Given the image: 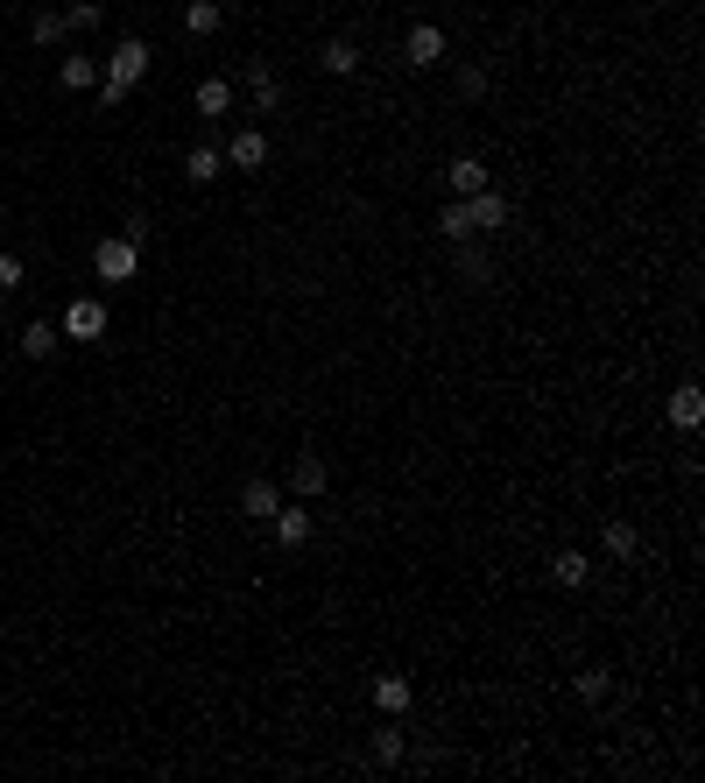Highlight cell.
<instances>
[{"mask_svg":"<svg viewBox=\"0 0 705 783\" xmlns=\"http://www.w3.org/2000/svg\"><path fill=\"white\" fill-rule=\"evenodd\" d=\"M148 64H156V50H148L142 36H120V43H113V57L99 64V79H113V85H127V93H134V85L148 79Z\"/></svg>","mask_w":705,"mask_h":783,"instance_id":"6da1fadb","label":"cell"},{"mask_svg":"<svg viewBox=\"0 0 705 783\" xmlns=\"http://www.w3.org/2000/svg\"><path fill=\"white\" fill-rule=\"evenodd\" d=\"M93 268H99V282H134L142 248H134L127 233H107V240H93Z\"/></svg>","mask_w":705,"mask_h":783,"instance_id":"7a4b0ae2","label":"cell"},{"mask_svg":"<svg viewBox=\"0 0 705 783\" xmlns=\"http://www.w3.org/2000/svg\"><path fill=\"white\" fill-rule=\"evenodd\" d=\"M445 57H452V43H445L438 22H416L410 36H402V64H410V71H438Z\"/></svg>","mask_w":705,"mask_h":783,"instance_id":"3957f363","label":"cell"},{"mask_svg":"<svg viewBox=\"0 0 705 783\" xmlns=\"http://www.w3.org/2000/svg\"><path fill=\"white\" fill-rule=\"evenodd\" d=\"M57 333L64 339H107V304H99V297H71L64 304V318H57Z\"/></svg>","mask_w":705,"mask_h":783,"instance_id":"277c9868","label":"cell"},{"mask_svg":"<svg viewBox=\"0 0 705 783\" xmlns=\"http://www.w3.org/2000/svg\"><path fill=\"white\" fill-rule=\"evenodd\" d=\"M410 706H416V685H410L402 671H381V677H374V713H381V720H402Z\"/></svg>","mask_w":705,"mask_h":783,"instance_id":"5b68a950","label":"cell"},{"mask_svg":"<svg viewBox=\"0 0 705 783\" xmlns=\"http://www.w3.org/2000/svg\"><path fill=\"white\" fill-rule=\"evenodd\" d=\"M325 487H332V466H325L318 451H296V466H290V494H296V502H318Z\"/></svg>","mask_w":705,"mask_h":783,"instance_id":"8992f818","label":"cell"},{"mask_svg":"<svg viewBox=\"0 0 705 783\" xmlns=\"http://www.w3.org/2000/svg\"><path fill=\"white\" fill-rule=\"evenodd\" d=\"M494 184V170L479 156H452L445 162V191H452V198H473V191H487Z\"/></svg>","mask_w":705,"mask_h":783,"instance_id":"52a82bcc","label":"cell"},{"mask_svg":"<svg viewBox=\"0 0 705 783\" xmlns=\"http://www.w3.org/2000/svg\"><path fill=\"white\" fill-rule=\"evenodd\" d=\"M268 530H276V544H282V551H304L318 522H311V508H290V502H282L276 516H268Z\"/></svg>","mask_w":705,"mask_h":783,"instance_id":"ba28073f","label":"cell"},{"mask_svg":"<svg viewBox=\"0 0 705 783\" xmlns=\"http://www.w3.org/2000/svg\"><path fill=\"white\" fill-rule=\"evenodd\" d=\"M459 205H466V219H473V233H501V226H508V198H501V191H473V198H459Z\"/></svg>","mask_w":705,"mask_h":783,"instance_id":"9c48e42d","label":"cell"},{"mask_svg":"<svg viewBox=\"0 0 705 783\" xmlns=\"http://www.w3.org/2000/svg\"><path fill=\"white\" fill-rule=\"evenodd\" d=\"M240 85H247L254 113H276V107H282V79H276L268 64H240Z\"/></svg>","mask_w":705,"mask_h":783,"instance_id":"30bf717a","label":"cell"},{"mask_svg":"<svg viewBox=\"0 0 705 783\" xmlns=\"http://www.w3.org/2000/svg\"><path fill=\"white\" fill-rule=\"evenodd\" d=\"M227 170H268V134L262 128H240L227 142Z\"/></svg>","mask_w":705,"mask_h":783,"instance_id":"8fae6325","label":"cell"},{"mask_svg":"<svg viewBox=\"0 0 705 783\" xmlns=\"http://www.w3.org/2000/svg\"><path fill=\"white\" fill-rule=\"evenodd\" d=\"M57 85H64V93H93V85H99V57L93 50L57 57Z\"/></svg>","mask_w":705,"mask_h":783,"instance_id":"7c38bea8","label":"cell"},{"mask_svg":"<svg viewBox=\"0 0 705 783\" xmlns=\"http://www.w3.org/2000/svg\"><path fill=\"white\" fill-rule=\"evenodd\" d=\"M276 508H282V487H276V480H262V473H254L247 487H240V516H247V522H268Z\"/></svg>","mask_w":705,"mask_h":783,"instance_id":"4fadbf2b","label":"cell"},{"mask_svg":"<svg viewBox=\"0 0 705 783\" xmlns=\"http://www.w3.org/2000/svg\"><path fill=\"white\" fill-rule=\"evenodd\" d=\"M452 268H459V282H473V290H487V282H494V254L487 248H473V240H452Z\"/></svg>","mask_w":705,"mask_h":783,"instance_id":"5bb4252c","label":"cell"},{"mask_svg":"<svg viewBox=\"0 0 705 783\" xmlns=\"http://www.w3.org/2000/svg\"><path fill=\"white\" fill-rule=\"evenodd\" d=\"M670 424H678V431H698V424H705V388H698V382H678V388H670Z\"/></svg>","mask_w":705,"mask_h":783,"instance_id":"9a60e30c","label":"cell"},{"mask_svg":"<svg viewBox=\"0 0 705 783\" xmlns=\"http://www.w3.org/2000/svg\"><path fill=\"white\" fill-rule=\"evenodd\" d=\"M191 107H198L205 120H227V113H233V79H198Z\"/></svg>","mask_w":705,"mask_h":783,"instance_id":"2e32d148","label":"cell"},{"mask_svg":"<svg viewBox=\"0 0 705 783\" xmlns=\"http://www.w3.org/2000/svg\"><path fill=\"white\" fill-rule=\"evenodd\" d=\"M219 170H227V148H219V142H198V148H184V177H191V184H212Z\"/></svg>","mask_w":705,"mask_h":783,"instance_id":"e0dca14e","label":"cell"},{"mask_svg":"<svg viewBox=\"0 0 705 783\" xmlns=\"http://www.w3.org/2000/svg\"><path fill=\"white\" fill-rule=\"evenodd\" d=\"M599 551H607L613 565H628L642 551V537H635V522H599Z\"/></svg>","mask_w":705,"mask_h":783,"instance_id":"ac0fdd59","label":"cell"},{"mask_svg":"<svg viewBox=\"0 0 705 783\" xmlns=\"http://www.w3.org/2000/svg\"><path fill=\"white\" fill-rule=\"evenodd\" d=\"M402 756H410V734H402V720H381V734H374V762H381V770H402Z\"/></svg>","mask_w":705,"mask_h":783,"instance_id":"d6986e66","label":"cell"},{"mask_svg":"<svg viewBox=\"0 0 705 783\" xmlns=\"http://www.w3.org/2000/svg\"><path fill=\"white\" fill-rule=\"evenodd\" d=\"M57 346H64V333H57L50 318H28V325H22V360H50Z\"/></svg>","mask_w":705,"mask_h":783,"instance_id":"ffe728a7","label":"cell"},{"mask_svg":"<svg viewBox=\"0 0 705 783\" xmlns=\"http://www.w3.org/2000/svg\"><path fill=\"white\" fill-rule=\"evenodd\" d=\"M550 579H558L564 593H579V586L593 579V558H586V551H558V558H550Z\"/></svg>","mask_w":705,"mask_h":783,"instance_id":"44dd1931","label":"cell"},{"mask_svg":"<svg viewBox=\"0 0 705 783\" xmlns=\"http://www.w3.org/2000/svg\"><path fill=\"white\" fill-rule=\"evenodd\" d=\"M28 36H36V50H57V43L71 36V22H64V8H36V22H28Z\"/></svg>","mask_w":705,"mask_h":783,"instance_id":"7402d4cb","label":"cell"},{"mask_svg":"<svg viewBox=\"0 0 705 783\" xmlns=\"http://www.w3.org/2000/svg\"><path fill=\"white\" fill-rule=\"evenodd\" d=\"M219 22H227V8H219V0H184V36H212Z\"/></svg>","mask_w":705,"mask_h":783,"instance_id":"603a6c76","label":"cell"},{"mask_svg":"<svg viewBox=\"0 0 705 783\" xmlns=\"http://www.w3.org/2000/svg\"><path fill=\"white\" fill-rule=\"evenodd\" d=\"M572 691H579V699H586V706H607V699H613V677L599 671V664H586V671L572 677Z\"/></svg>","mask_w":705,"mask_h":783,"instance_id":"cb8c5ba5","label":"cell"},{"mask_svg":"<svg viewBox=\"0 0 705 783\" xmlns=\"http://www.w3.org/2000/svg\"><path fill=\"white\" fill-rule=\"evenodd\" d=\"M325 71H332V79H353V71H360V50H353L347 36H332V43H325Z\"/></svg>","mask_w":705,"mask_h":783,"instance_id":"d4e9b609","label":"cell"},{"mask_svg":"<svg viewBox=\"0 0 705 783\" xmlns=\"http://www.w3.org/2000/svg\"><path fill=\"white\" fill-rule=\"evenodd\" d=\"M438 233H445V240H473V219H466V205H459V198L438 205Z\"/></svg>","mask_w":705,"mask_h":783,"instance_id":"484cf974","label":"cell"},{"mask_svg":"<svg viewBox=\"0 0 705 783\" xmlns=\"http://www.w3.org/2000/svg\"><path fill=\"white\" fill-rule=\"evenodd\" d=\"M459 99H487V71H479V64H459Z\"/></svg>","mask_w":705,"mask_h":783,"instance_id":"4316f807","label":"cell"},{"mask_svg":"<svg viewBox=\"0 0 705 783\" xmlns=\"http://www.w3.org/2000/svg\"><path fill=\"white\" fill-rule=\"evenodd\" d=\"M99 14H107L99 0H71V8H64V22H71V28H99Z\"/></svg>","mask_w":705,"mask_h":783,"instance_id":"83f0119b","label":"cell"},{"mask_svg":"<svg viewBox=\"0 0 705 783\" xmlns=\"http://www.w3.org/2000/svg\"><path fill=\"white\" fill-rule=\"evenodd\" d=\"M28 282V268H22V254H0V290H22Z\"/></svg>","mask_w":705,"mask_h":783,"instance_id":"f1b7e54d","label":"cell"},{"mask_svg":"<svg viewBox=\"0 0 705 783\" xmlns=\"http://www.w3.org/2000/svg\"><path fill=\"white\" fill-rule=\"evenodd\" d=\"M120 233H127V240H134V248H142V240H148V233H156V226H148V213H127V219H120Z\"/></svg>","mask_w":705,"mask_h":783,"instance_id":"f546056e","label":"cell"},{"mask_svg":"<svg viewBox=\"0 0 705 783\" xmlns=\"http://www.w3.org/2000/svg\"><path fill=\"white\" fill-rule=\"evenodd\" d=\"M93 93H99V107H127V85H113V79H99Z\"/></svg>","mask_w":705,"mask_h":783,"instance_id":"4dcf8cb0","label":"cell"},{"mask_svg":"<svg viewBox=\"0 0 705 783\" xmlns=\"http://www.w3.org/2000/svg\"><path fill=\"white\" fill-rule=\"evenodd\" d=\"M0 685H8V671H0Z\"/></svg>","mask_w":705,"mask_h":783,"instance_id":"1f68e13d","label":"cell"},{"mask_svg":"<svg viewBox=\"0 0 705 783\" xmlns=\"http://www.w3.org/2000/svg\"><path fill=\"white\" fill-rule=\"evenodd\" d=\"M219 8H227V0H219Z\"/></svg>","mask_w":705,"mask_h":783,"instance_id":"d6a6232c","label":"cell"}]
</instances>
